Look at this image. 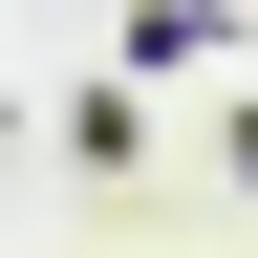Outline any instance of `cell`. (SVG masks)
Returning a JSON list of instances; mask_svg holds the SVG:
<instances>
[{"instance_id":"cell-2","label":"cell","mask_w":258,"mask_h":258,"mask_svg":"<svg viewBox=\"0 0 258 258\" xmlns=\"http://www.w3.org/2000/svg\"><path fill=\"white\" fill-rule=\"evenodd\" d=\"M215 172H237V194H258V86H237V108H215Z\"/></svg>"},{"instance_id":"cell-1","label":"cell","mask_w":258,"mask_h":258,"mask_svg":"<svg viewBox=\"0 0 258 258\" xmlns=\"http://www.w3.org/2000/svg\"><path fill=\"white\" fill-rule=\"evenodd\" d=\"M64 172H86V194H129V172H151V108H129V86H86V108H64Z\"/></svg>"}]
</instances>
